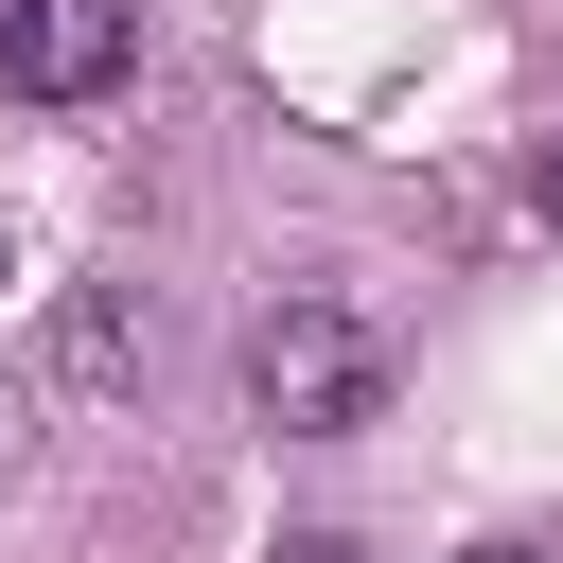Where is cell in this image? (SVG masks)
<instances>
[{"label": "cell", "mask_w": 563, "mask_h": 563, "mask_svg": "<svg viewBox=\"0 0 563 563\" xmlns=\"http://www.w3.org/2000/svg\"><path fill=\"white\" fill-rule=\"evenodd\" d=\"M246 405H264L282 440H352V422H387V334H369L334 282H282V299L246 317Z\"/></svg>", "instance_id": "obj_1"}, {"label": "cell", "mask_w": 563, "mask_h": 563, "mask_svg": "<svg viewBox=\"0 0 563 563\" xmlns=\"http://www.w3.org/2000/svg\"><path fill=\"white\" fill-rule=\"evenodd\" d=\"M141 70V0H0V88L18 106H106Z\"/></svg>", "instance_id": "obj_2"}, {"label": "cell", "mask_w": 563, "mask_h": 563, "mask_svg": "<svg viewBox=\"0 0 563 563\" xmlns=\"http://www.w3.org/2000/svg\"><path fill=\"white\" fill-rule=\"evenodd\" d=\"M141 369H158V299H141V282H70V317H53V387L123 405Z\"/></svg>", "instance_id": "obj_3"}, {"label": "cell", "mask_w": 563, "mask_h": 563, "mask_svg": "<svg viewBox=\"0 0 563 563\" xmlns=\"http://www.w3.org/2000/svg\"><path fill=\"white\" fill-rule=\"evenodd\" d=\"M18 457H35V387L0 369V475H18Z\"/></svg>", "instance_id": "obj_4"}, {"label": "cell", "mask_w": 563, "mask_h": 563, "mask_svg": "<svg viewBox=\"0 0 563 563\" xmlns=\"http://www.w3.org/2000/svg\"><path fill=\"white\" fill-rule=\"evenodd\" d=\"M282 563H369V545H334V528H299V545H282Z\"/></svg>", "instance_id": "obj_5"}, {"label": "cell", "mask_w": 563, "mask_h": 563, "mask_svg": "<svg viewBox=\"0 0 563 563\" xmlns=\"http://www.w3.org/2000/svg\"><path fill=\"white\" fill-rule=\"evenodd\" d=\"M528 176H545V211H563V123H545V158H528Z\"/></svg>", "instance_id": "obj_6"}, {"label": "cell", "mask_w": 563, "mask_h": 563, "mask_svg": "<svg viewBox=\"0 0 563 563\" xmlns=\"http://www.w3.org/2000/svg\"><path fill=\"white\" fill-rule=\"evenodd\" d=\"M475 563H545V545H475Z\"/></svg>", "instance_id": "obj_7"}, {"label": "cell", "mask_w": 563, "mask_h": 563, "mask_svg": "<svg viewBox=\"0 0 563 563\" xmlns=\"http://www.w3.org/2000/svg\"><path fill=\"white\" fill-rule=\"evenodd\" d=\"M0 282H18V246H0Z\"/></svg>", "instance_id": "obj_8"}]
</instances>
